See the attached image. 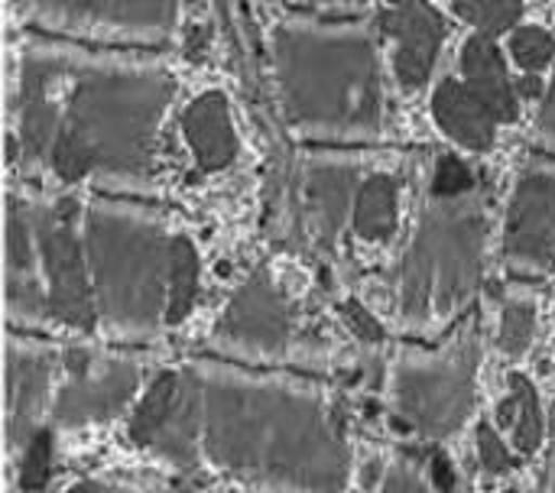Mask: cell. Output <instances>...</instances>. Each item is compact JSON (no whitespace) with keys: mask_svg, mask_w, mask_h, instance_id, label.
Wrapping results in <instances>:
<instances>
[{"mask_svg":"<svg viewBox=\"0 0 555 493\" xmlns=\"http://www.w3.org/2000/svg\"><path fill=\"white\" fill-rule=\"evenodd\" d=\"M205 452L237 478L280 488H341L348 452L306 390L218 374L202 380Z\"/></svg>","mask_w":555,"mask_h":493,"instance_id":"obj_1","label":"cell"},{"mask_svg":"<svg viewBox=\"0 0 555 493\" xmlns=\"http://www.w3.org/2000/svg\"><path fill=\"white\" fill-rule=\"evenodd\" d=\"M172 78L150 65H91L78 75L49 146L62 182L91 172L137 179L150 172L159 120L172 101Z\"/></svg>","mask_w":555,"mask_h":493,"instance_id":"obj_2","label":"cell"},{"mask_svg":"<svg viewBox=\"0 0 555 493\" xmlns=\"http://www.w3.org/2000/svg\"><path fill=\"white\" fill-rule=\"evenodd\" d=\"M273 59L286 111L299 127L348 137L377 130L380 75L367 33L283 23Z\"/></svg>","mask_w":555,"mask_h":493,"instance_id":"obj_3","label":"cell"},{"mask_svg":"<svg viewBox=\"0 0 555 493\" xmlns=\"http://www.w3.org/2000/svg\"><path fill=\"white\" fill-rule=\"evenodd\" d=\"M85 254L98 312L120 332L156 328L169 280L163 228L143 211L98 205L85 218Z\"/></svg>","mask_w":555,"mask_h":493,"instance_id":"obj_4","label":"cell"},{"mask_svg":"<svg viewBox=\"0 0 555 493\" xmlns=\"http://www.w3.org/2000/svg\"><path fill=\"white\" fill-rule=\"evenodd\" d=\"M485 215L475 198H446L420 224L403 263V315L426 325L452 312L478 283Z\"/></svg>","mask_w":555,"mask_h":493,"instance_id":"obj_5","label":"cell"},{"mask_svg":"<svg viewBox=\"0 0 555 493\" xmlns=\"http://www.w3.org/2000/svg\"><path fill=\"white\" fill-rule=\"evenodd\" d=\"M478 341L465 335L449 354L403 361L397 374V413L423 436L455 432L475 400V371H478Z\"/></svg>","mask_w":555,"mask_h":493,"instance_id":"obj_6","label":"cell"},{"mask_svg":"<svg viewBox=\"0 0 555 493\" xmlns=\"http://www.w3.org/2000/svg\"><path fill=\"white\" fill-rule=\"evenodd\" d=\"M33 234L42 257V270L49 276L52 315L72 328H91L98 306L81 260V244L75 234V205L62 202L52 208H39L33 215Z\"/></svg>","mask_w":555,"mask_h":493,"instance_id":"obj_7","label":"cell"},{"mask_svg":"<svg viewBox=\"0 0 555 493\" xmlns=\"http://www.w3.org/2000/svg\"><path fill=\"white\" fill-rule=\"evenodd\" d=\"M33 20L111 39H163L172 33L179 0H16Z\"/></svg>","mask_w":555,"mask_h":493,"instance_id":"obj_8","label":"cell"},{"mask_svg":"<svg viewBox=\"0 0 555 493\" xmlns=\"http://www.w3.org/2000/svg\"><path fill=\"white\" fill-rule=\"evenodd\" d=\"M507 257L537 270L555 263V169L520 179L507 211Z\"/></svg>","mask_w":555,"mask_h":493,"instance_id":"obj_9","label":"cell"},{"mask_svg":"<svg viewBox=\"0 0 555 493\" xmlns=\"http://www.w3.org/2000/svg\"><path fill=\"white\" fill-rule=\"evenodd\" d=\"M218 332L231 345H241L247 351L273 354L289 338V306L276 293V286L263 273H257L231 299Z\"/></svg>","mask_w":555,"mask_h":493,"instance_id":"obj_10","label":"cell"},{"mask_svg":"<svg viewBox=\"0 0 555 493\" xmlns=\"http://www.w3.org/2000/svg\"><path fill=\"white\" fill-rule=\"evenodd\" d=\"M137 390V371L124 361H114L104 374L75 377L55 403V419L62 426H78L91 419H107L120 413Z\"/></svg>","mask_w":555,"mask_h":493,"instance_id":"obj_11","label":"cell"},{"mask_svg":"<svg viewBox=\"0 0 555 493\" xmlns=\"http://www.w3.org/2000/svg\"><path fill=\"white\" fill-rule=\"evenodd\" d=\"M182 133L189 140V150L195 163L205 172H218L234 163L237 156V137L228 111V98L221 91H205L195 98L182 114Z\"/></svg>","mask_w":555,"mask_h":493,"instance_id":"obj_12","label":"cell"},{"mask_svg":"<svg viewBox=\"0 0 555 493\" xmlns=\"http://www.w3.org/2000/svg\"><path fill=\"white\" fill-rule=\"evenodd\" d=\"M49 78H52L49 59L29 55L20 75V127H16L26 159L49 156V146L59 130V107L49 94Z\"/></svg>","mask_w":555,"mask_h":493,"instance_id":"obj_13","label":"cell"},{"mask_svg":"<svg viewBox=\"0 0 555 493\" xmlns=\"http://www.w3.org/2000/svg\"><path fill=\"white\" fill-rule=\"evenodd\" d=\"M433 117L436 124L468 150H488L494 143L498 120L485 107V101L462 81H442L433 94Z\"/></svg>","mask_w":555,"mask_h":493,"instance_id":"obj_14","label":"cell"},{"mask_svg":"<svg viewBox=\"0 0 555 493\" xmlns=\"http://www.w3.org/2000/svg\"><path fill=\"white\" fill-rule=\"evenodd\" d=\"M205 432V397H202V377L185 374L179 380V397L172 406V416L156 432L153 449L169 458L179 468H195L198 462V442Z\"/></svg>","mask_w":555,"mask_h":493,"instance_id":"obj_15","label":"cell"},{"mask_svg":"<svg viewBox=\"0 0 555 493\" xmlns=\"http://www.w3.org/2000/svg\"><path fill=\"white\" fill-rule=\"evenodd\" d=\"M46 387H49V364L42 354L36 351H20V348H10V364H7V432H10V442L20 445L36 416H39V406L46 400Z\"/></svg>","mask_w":555,"mask_h":493,"instance_id":"obj_16","label":"cell"},{"mask_svg":"<svg viewBox=\"0 0 555 493\" xmlns=\"http://www.w3.org/2000/svg\"><path fill=\"white\" fill-rule=\"evenodd\" d=\"M462 72L468 78V88L485 101V107L494 114L498 124L514 120L517 117V94L514 85L507 78L504 59L498 52V46L491 42V36H472L462 49Z\"/></svg>","mask_w":555,"mask_h":493,"instance_id":"obj_17","label":"cell"},{"mask_svg":"<svg viewBox=\"0 0 555 493\" xmlns=\"http://www.w3.org/2000/svg\"><path fill=\"white\" fill-rule=\"evenodd\" d=\"M33 218L23 215L20 202H10L7 218V306L13 315H39L42 293L33 273Z\"/></svg>","mask_w":555,"mask_h":493,"instance_id":"obj_18","label":"cell"},{"mask_svg":"<svg viewBox=\"0 0 555 493\" xmlns=\"http://www.w3.org/2000/svg\"><path fill=\"white\" fill-rule=\"evenodd\" d=\"M358 169L348 163H312L306 176V195L325 237H335L358 198Z\"/></svg>","mask_w":555,"mask_h":493,"instance_id":"obj_19","label":"cell"},{"mask_svg":"<svg viewBox=\"0 0 555 493\" xmlns=\"http://www.w3.org/2000/svg\"><path fill=\"white\" fill-rule=\"evenodd\" d=\"M397 224V179L393 176H367L354 198V228L367 241H384Z\"/></svg>","mask_w":555,"mask_h":493,"instance_id":"obj_20","label":"cell"},{"mask_svg":"<svg viewBox=\"0 0 555 493\" xmlns=\"http://www.w3.org/2000/svg\"><path fill=\"white\" fill-rule=\"evenodd\" d=\"M198 296V254L185 234L169 237V280H166V322L179 325Z\"/></svg>","mask_w":555,"mask_h":493,"instance_id":"obj_21","label":"cell"},{"mask_svg":"<svg viewBox=\"0 0 555 493\" xmlns=\"http://www.w3.org/2000/svg\"><path fill=\"white\" fill-rule=\"evenodd\" d=\"M179 380L182 377H176V374H159L153 380V387L143 393V400L133 410V419H130V439L137 445H153L156 432L172 416V406H176V397H179Z\"/></svg>","mask_w":555,"mask_h":493,"instance_id":"obj_22","label":"cell"},{"mask_svg":"<svg viewBox=\"0 0 555 493\" xmlns=\"http://www.w3.org/2000/svg\"><path fill=\"white\" fill-rule=\"evenodd\" d=\"M380 29L400 42H426V46H439L446 36V26L439 20V13L433 7H426L423 0H410L400 7H390L380 13Z\"/></svg>","mask_w":555,"mask_h":493,"instance_id":"obj_23","label":"cell"},{"mask_svg":"<svg viewBox=\"0 0 555 493\" xmlns=\"http://www.w3.org/2000/svg\"><path fill=\"white\" fill-rule=\"evenodd\" d=\"M511 390L517 397V423H514V442L524 455L537 452L543 442V413H540V397L533 384L524 374H511Z\"/></svg>","mask_w":555,"mask_h":493,"instance_id":"obj_24","label":"cell"},{"mask_svg":"<svg viewBox=\"0 0 555 493\" xmlns=\"http://www.w3.org/2000/svg\"><path fill=\"white\" fill-rule=\"evenodd\" d=\"M455 13L465 23L478 26L485 36H494L520 20L524 0H455Z\"/></svg>","mask_w":555,"mask_h":493,"instance_id":"obj_25","label":"cell"},{"mask_svg":"<svg viewBox=\"0 0 555 493\" xmlns=\"http://www.w3.org/2000/svg\"><path fill=\"white\" fill-rule=\"evenodd\" d=\"M436 52L439 46H426V42H400L397 49V59H393V68H397V78L406 91H416L426 85L433 65H436Z\"/></svg>","mask_w":555,"mask_h":493,"instance_id":"obj_26","label":"cell"},{"mask_svg":"<svg viewBox=\"0 0 555 493\" xmlns=\"http://www.w3.org/2000/svg\"><path fill=\"white\" fill-rule=\"evenodd\" d=\"M511 52H514L520 68L540 72V68H546L553 62L555 39L546 29H540V26H520L511 36Z\"/></svg>","mask_w":555,"mask_h":493,"instance_id":"obj_27","label":"cell"},{"mask_svg":"<svg viewBox=\"0 0 555 493\" xmlns=\"http://www.w3.org/2000/svg\"><path fill=\"white\" fill-rule=\"evenodd\" d=\"M533 332H537V315H533V306L527 302H511L504 309V319H501V348L507 354H524L533 341Z\"/></svg>","mask_w":555,"mask_h":493,"instance_id":"obj_28","label":"cell"},{"mask_svg":"<svg viewBox=\"0 0 555 493\" xmlns=\"http://www.w3.org/2000/svg\"><path fill=\"white\" fill-rule=\"evenodd\" d=\"M49 475H52V436L39 432L26 445L23 468H20V488L23 491H42L49 484Z\"/></svg>","mask_w":555,"mask_h":493,"instance_id":"obj_29","label":"cell"},{"mask_svg":"<svg viewBox=\"0 0 555 493\" xmlns=\"http://www.w3.org/2000/svg\"><path fill=\"white\" fill-rule=\"evenodd\" d=\"M472 189H475L472 169H468L459 156L446 153V156L436 163V176H433V192H436V198H462V195H468Z\"/></svg>","mask_w":555,"mask_h":493,"instance_id":"obj_30","label":"cell"},{"mask_svg":"<svg viewBox=\"0 0 555 493\" xmlns=\"http://www.w3.org/2000/svg\"><path fill=\"white\" fill-rule=\"evenodd\" d=\"M478 452H481V462L491 475H507L514 468V458L507 452V445L501 442V436L485 423L478 426Z\"/></svg>","mask_w":555,"mask_h":493,"instance_id":"obj_31","label":"cell"},{"mask_svg":"<svg viewBox=\"0 0 555 493\" xmlns=\"http://www.w3.org/2000/svg\"><path fill=\"white\" fill-rule=\"evenodd\" d=\"M341 315H345V322L351 325V332L361 338V341H384V325L358 302V299H348L345 306H341Z\"/></svg>","mask_w":555,"mask_h":493,"instance_id":"obj_32","label":"cell"},{"mask_svg":"<svg viewBox=\"0 0 555 493\" xmlns=\"http://www.w3.org/2000/svg\"><path fill=\"white\" fill-rule=\"evenodd\" d=\"M65 371H68L72 377L91 374V354H88V351H78V348L65 351Z\"/></svg>","mask_w":555,"mask_h":493,"instance_id":"obj_33","label":"cell"},{"mask_svg":"<svg viewBox=\"0 0 555 493\" xmlns=\"http://www.w3.org/2000/svg\"><path fill=\"white\" fill-rule=\"evenodd\" d=\"M540 127L546 133H555V78L550 91H546V98H543V104H540Z\"/></svg>","mask_w":555,"mask_h":493,"instance_id":"obj_34","label":"cell"},{"mask_svg":"<svg viewBox=\"0 0 555 493\" xmlns=\"http://www.w3.org/2000/svg\"><path fill=\"white\" fill-rule=\"evenodd\" d=\"M498 423H501V426H514V423H517V397H514V393H511L507 400L498 403Z\"/></svg>","mask_w":555,"mask_h":493,"instance_id":"obj_35","label":"cell"},{"mask_svg":"<svg viewBox=\"0 0 555 493\" xmlns=\"http://www.w3.org/2000/svg\"><path fill=\"white\" fill-rule=\"evenodd\" d=\"M433 471H436V488H452V484H455V478H452V465H449L446 458H436Z\"/></svg>","mask_w":555,"mask_h":493,"instance_id":"obj_36","label":"cell"},{"mask_svg":"<svg viewBox=\"0 0 555 493\" xmlns=\"http://www.w3.org/2000/svg\"><path fill=\"white\" fill-rule=\"evenodd\" d=\"M520 91H524V98H533V94H540V78H537V75L524 78V81H520Z\"/></svg>","mask_w":555,"mask_h":493,"instance_id":"obj_37","label":"cell"},{"mask_svg":"<svg viewBox=\"0 0 555 493\" xmlns=\"http://www.w3.org/2000/svg\"><path fill=\"white\" fill-rule=\"evenodd\" d=\"M387 3H393V7H400V3H410V0H387Z\"/></svg>","mask_w":555,"mask_h":493,"instance_id":"obj_38","label":"cell"}]
</instances>
